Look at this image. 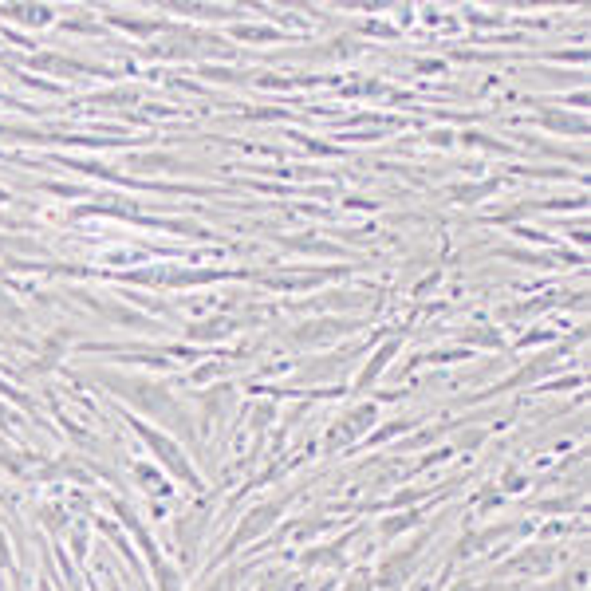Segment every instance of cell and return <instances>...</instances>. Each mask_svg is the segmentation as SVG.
<instances>
[{
	"label": "cell",
	"instance_id": "6da1fadb",
	"mask_svg": "<svg viewBox=\"0 0 591 591\" xmlns=\"http://www.w3.org/2000/svg\"><path fill=\"white\" fill-rule=\"evenodd\" d=\"M138 430H142V438H146V441H150V450L154 453H158V457L162 461H166V465H170V469L174 473H178V477H181V481H197V473H193V465H190V461H186V457H181V450H178V446H174V441L170 438H162V434H154V430H146V426H138Z\"/></svg>",
	"mask_w": 591,
	"mask_h": 591
},
{
	"label": "cell",
	"instance_id": "7a4b0ae2",
	"mask_svg": "<svg viewBox=\"0 0 591 591\" xmlns=\"http://www.w3.org/2000/svg\"><path fill=\"white\" fill-rule=\"evenodd\" d=\"M276 517H280V505H261V509H252L249 517L237 524V532H233V544H229V548H237V544H249L252 536H261V532L268 528Z\"/></svg>",
	"mask_w": 591,
	"mask_h": 591
},
{
	"label": "cell",
	"instance_id": "3957f363",
	"mask_svg": "<svg viewBox=\"0 0 591 591\" xmlns=\"http://www.w3.org/2000/svg\"><path fill=\"white\" fill-rule=\"evenodd\" d=\"M418 548L422 544H410L406 552H398V556H391V560L382 564V576H379V583L382 587H394V583H402L406 576H410V564H414V556H418Z\"/></svg>",
	"mask_w": 591,
	"mask_h": 591
},
{
	"label": "cell",
	"instance_id": "277c9868",
	"mask_svg": "<svg viewBox=\"0 0 591 591\" xmlns=\"http://www.w3.org/2000/svg\"><path fill=\"white\" fill-rule=\"evenodd\" d=\"M371 422H375V406H359V410H351L339 426H331L327 441H331V446H335V441H347V438H355L359 430H367Z\"/></svg>",
	"mask_w": 591,
	"mask_h": 591
},
{
	"label": "cell",
	"instance_id": "5b68a950",
	"mask_svg": "<svg viewBox=\"0 0 591 591\" xmlns=\"http://www.w3.org/2000/svg\"><path fill=\"white\" fill-rule=\"evenodd\" d=\"M355 323L351 320H335V323H304V327L292 331V339L296 343H316V339H327V335H343V331H351Z\"/></svg>",
	"mask_w": 591,
	"mask_h": 591
},
{
	"label": "cell",
	"instance_id": "8992f818",
	"mask_svg": "<svg viewBox=\"0 0 591 591\" xmlns=\"http://www.w3.org/2000/svg\"><path fill=\"white\" fill-rule=\"evenodd\" d=\"M394 355H398V339L382 343V347H379V355H375V359L367 363V367H363V379H359L363 387H367V382H375V379H379V371H382V367H387V363L394 359Z\"/></svg>",
	"mask_w": 591,
	"mask_h": 591
},
{
	"label": "cell",
	"instance_id": "52a82bcc",
	"mask_svg": "<svg viewBox=\"0 0 591 591\" xmlns=\"http://www.w3.org/2000/svg\"><path fill=\"white\" fill-rule=\"evenodd\" d=\"M225 331H233V323L229 320H217V323H197L193 335H197V339H209V335H225Z\"/></svg>",
	"mask_w": 591,
	"mask_h": 591
},
{
	"label": "cell",
	"instance_id": "ba28073f",
	"mask_svg": "<svg viewBox=\"0 0 591 591\" xmlns=\"http://www.w3.org/2000/svg\"><path fill=\"white\" fill-rule=\"evenodd\" d=\"M418 521H422V512H406V517H394V521H387V524H382V532H387V536H394V532L410 528V524H418Z\"/></svg>",
	"mask_w": 591,
	"mask_h": 591
},
{
	"label": "cell",
	"instance_id": "9c48e42d",
	"mask_svg": "<svg viewBox=\"0 0 591 591\" xmlns=\"http://www.w3.org/2000/svg\"><path fill=\"white\" fill-rule=\"evenodd\" d=\"M158 583H162V591H181V583H178V571H174V568H166L162 560H158Z\"/></svg>",
	"mask_w": 591,
	"mask_h": 591
},
{
	"label": "cell",
	"instance_id": "30bf717a",
	"mask_svg": "<svg viewBox=\"0 0 591 591\" xmlns=\"http://www.w3.org/2000/svg\"><path fill=\"white\" fill-rule=\"evenodd\" d=\"M237 36H245V40H272L276 32L272 28H237Z\"/></svg>",
	"mask_w": 591,
	"mask_h": 591
},
{
	"label": "cell",
	"instance_id": "8fae6325",
	"mask_svg": "<svg viewBox=\"0 0 591 591\" xmlns=\"http://www.w3.org/2000/svg\"><path fill=\"white\" fill-rule=\"evenodd\" d=\"M268 406H256V418H252V426H256V430H261V426H264V422H268Z\"/></svg>",
	"mask_w": 591,
	"mask_h": 591
},
{
	"label": "cell",
	"instance_id": "7c38bea8",
	"mask_svg": "<svg viewBox=\"0 0 591 591\" xmlns=\"http://www.w3.org/2000/svg\"><path fill=\"white\" fill-rule=\"evenodd\" d=\"M225 587H229V580H217L213 587H205V591H225Z\"/></svg>",
	"mask_w": 591,
	"mask_h": 591
},
{
	"label": "cell",
	"instance_id": "4fadbf2b",
	"mask_svg": "<svg viewBox=\"0 0 591 591\" xmlns=\"http://www.w3.org/2000/svg\"><path fill=\"white\" fill-rule=\"evenodd\" d=\"M347 591H367V583H351V587Z\"/></svg>",
	"mask_w": 591,
	"mask_h": 591
},
{
	"label": "cell",
	"instance_id": "5bb4252c",
	"mask_svg": "<svg viewBox=\"0 0 591 591\" xmlns=\"http://www.w3.org/2000/svg\"><path fill=\"white\" fill-rule=\"evenodd\" d=\"M0 197H4V193H0Z\"/></svg>",
	"mask_w": 591,
	"mask_h": 591
}]
</instances>
